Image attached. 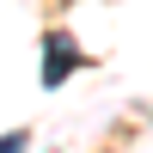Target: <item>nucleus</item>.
Wrapping results in <instances>:
<instances>
[{
  "label": "nucleus",
  "mask_w": 153,
  "mask_h": 153,
  "mask_svg": "<svg viewBox=\"0 0 153 153\" xmlns=\"http://www.w3.org/2000/svg\"><path fill=\"white\" fill-rule=\"evenodd\" d=\"M31 147V129H12V135H0V153H25Z\"/></svg>",
  "instance_id": "f03ea898"
},
{
  "label": "nucleus",
  "mask_w": 153,
  "mask_h": 153,
  "mask_svg": "<svg viewBox=\"0 0 153 153\" xmlns=\"http://www.w3.org/2000/svg\"><path fill=\"white\" fill-rule=\"evenodd\" d=\"M74 68H80L74 37H68V31H43V86H61Z\"/></svg>",
  "instance_id": "f257e3e1"
}]
</instances>
